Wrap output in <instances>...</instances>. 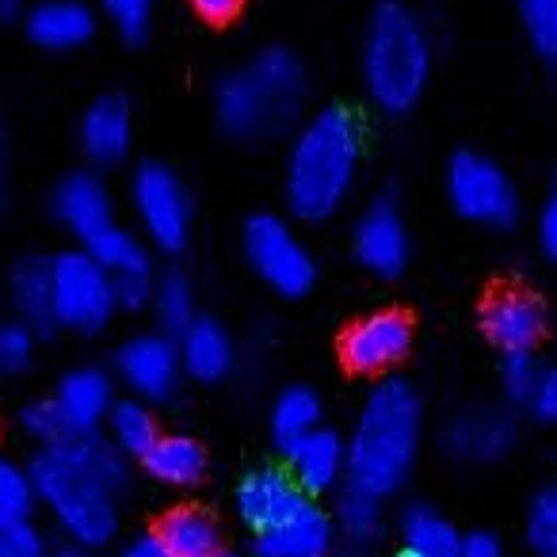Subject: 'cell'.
Masks as SVG:
<instances>
[{
    "mask_svg": "<svg viewBox=\"0 0 557 557\" xmlns=\"http://www.w3.org/2000/svg\"><path fill=\"white\" fill-rule=\"evenodd\" d=\"M412 321L401 310H379L359 318L348 333L341 336V359L351 374L379 379L401 367L412 351Z\"/></svg>",
    "mask_w": 557,
    "mask_h": 557,
    "instance_id": "cell-10",
    "label": "cell"
},
{
    "mask_svg": "<svg viewBox=\"0 0 557 557\" xmlns=\"http://www.w3.org/2000/svg\"><path fill=\"white\" fill-rule=\"evenodd\" d=\"M103 428H108L103 440L126 458H141L157 440H161V428H157L153 409H149L146 401H138V397H126V401L111 405Z\"/></svg>",
    "mask_w": 557,
    "mask_h": 557,
    "instance_id": "cell-27",
    "label": "cell"
},
{
    "mask_svg": "<svg viewBox=\"0 0 557 557\" xmlns=\"http://www.w3.org/2000/svg\"><path fill=\"white\" fill-rule=\"evenodd\" d=\"M363 123L351 108H325L298 126L283 169V199L298 222H329L356 191Z\"/></svg>",
    "mask_w": 557,
    "mask_h": 557,
    "instance_id": "cell-2",
    "label": "cell"
},
{
    "mask_svg": "<svg viewBox=\"0 0 557 557\" xmlns=\"http://www.w3.org/2000/svg\"><path fill=\"white\" fill-rule=\"evenodd\" d=\"M287 473L298 481L302 493H333L348 473V447L329 428H313L287 447Z\"/></svg>",
    "mask_w": 557,
    "mask_h": 557,
    "instance_id": "cell-19",
    "label": "cell"
},
{
    "mask_svg": "<svg viewBox=\"0 0 557 557\" xmlns=\"http://www.w3.org/2000/svg\"><path fill=\"white\" fill-rule=\"evenodd\" d=\"M481 329H485V336L504 356H511V351H534V344L546 333V310L527 290H500L481 310Z\"/></svg>",
    "mask_w": 557,
    "mask_h": 557,
    "instance_id": "cell-18",
    "label": "cell"
},
{
    "mask_svg": "<svg viewBox=\"0 0 557 557\" xmlns=\"http://www.w3.org/2000/svg\"><path fill=\"white\" fill-rule=\"evenodd\" d=\"M9 184V141H4V126H0V195Z\"/></svg>",
    "mask_w": 557,
    "mask_h": 557,
    "instance_id": "cell-46",
    "label": "cell"
},
{
    "mask_svg": "<svg viewBox=\"0 0 557 557\" xmlns=\"http://www.w3.org/2000/svg\"><path fill=\"white\" fill-rule=\"evenodd\" d=\"M447 195L450 207L473 225H488V230H508L519 218V191L511 176L485 153H462L450 157L447 164Z\"/></svg>",
    "mask_w": 557,
    "mask_h": 557,
    "instance_id": "cell-8",
    "label": "cell"
},
{
    "mask_svg": "<svg viewBox=\"0 0 557 557\" xmlns=\"http://www.w3.org/2000/svg\"><path fill=\"white\" fill-rule=\"evenodd\" d=\"M103 16L111 20L119 35L126 42H141L149 32V20H153V0H100Z\"/></svg>",
    "mask_w": 557,
    "mask_h": 557,
    "instance_id": "cell-38",
    "label": "cell"
},
{
    "mask_svg": "<svg viewBox=\"0 0 557 557\" xmlns=\"http://www.w3.org/2000/svg\"><path fill=\"white\" fill-rule=\"evenodd\" d=\"M534 379H539V359H534V351H511V356H504L500 386H504V394H508V401L523 405Z\"/></svg>",
    "mask_w": 557,
    "mask_h": 557,
    "instance_id": "cell-39",
    "label": "cell"
},
{
    "mask_svg": "<svg viewBox=\"0 0 557 557\" xmlns=\"http://www.w3.org/2000/svg\"><path fill=\"white\" fill-rule=\"evenodd\" d=\"M351 248H356V260L371 275H401L405 263H409V230H405V218L394 199H374L359 214L356 233H351Z\"/></svg>",
    "mask_w": 557,
    "mask_h": 557,
    "instance_id": "cell-13",
    "label": "cell"
},
{
    "mask_svg": "<svg viewBox=\"0 0 557 557\" xmlns=\"http://www.w3.org/2000/svg\"><path fill=\"white\" fill-rule=\"evenodd\" d=\"M138 462L157 485L169 488H191L207 478V450L191 435H161Z\"/></svg>",
    "mask_w": 557,
    "mask_h": 557,
    "instance_id": "cell-24",
    "label": "cell"
},
{
    "mask_svg": "<svg viewBox=\"0 0 557 557\" xmlns=\"http://www.w3.org/2000/svg\"><path fill=\"white\" fill-rule=\"evenodd\" d=\"M176 351L184 374H191L195 382H222L233 371V359H237L233 336L210 318H195L176 336Z\"/></svg>",
    "mask_w": 557,
    "mask_h": 557,
    "instance_id": "cell-22",
    "label": "cell"
},
{
    "mask_svg": "<svg viewBox=\"0 0 557 557\" xmlns=\"http://www.w3.org/2000/svg\"><path fill=\"white\" fill-rule=\"evenodd\" d=\"M131 207L146 240L161 252H180L191 237V195L169 164L146 161L131 176Z\"/></svg>",
    "mask_w": 557,
    "mask_h": 557,
    "instance_id": "cell-9",
    "label": "cell"
},
{
    "mask_svg": "<svg viewBox=\"0 0 557 557\" xmlns=\"http://www.w3.org/2000/svg\"><path fill=\"white\" fill-rule=\"evenodd\" d=\"M119 557H176L169 546H164L157 534H141V539H131L123 549H119Z\"/></svg>",
    "mask_w": 557,
    "mask_h": 557,
    "instance_id": "cell-43",
    "label": "cell"
},
{
    "mask_svg": "<svg viewBox=\"0 0 557 557\" xmlns=\"http://www.w3.org/2000/svg\"><path fill=\"white\" fill-rule=\"evenodd\" d=\"M333 527L348 542H356V546H371V542L382 534V500L348 481V485L336 493Z\"/></svg>",
    "mask_w": 557,
    "mask_h": 557,
    "instance_id": "cell-30",
    "label": "cell"
},
{
    "mask_svg": "<svg viewBox=\"0 0 557 557\" xmlns=\"http://www.w3.org/2000/svg\"><path fill=\"white\" fill-rule=\"evenodd\" d=\"M424 409L409 382L386 379L367 394L348 440V481L386 500L409 481L420 455Z\"/></svg>",
    "mask_w": 557,
    "mask_h": 557,
    "instance_id": "cell-4",
    "label": "cell"
},
{
    "mask_svg": "<svg viewBox=\"0 0 557 557\" xmlns=\"http://www.w3.org/2000/svg\"><path fill=\"white\" fill-rule=\"evenodd\" d=\"M245 245V260L256 275L263 278V287H271L283 298H302L318 283V263H313L306 240L298 230L278 214H252L240 233Z\"/></svg>",
    "mask_w": 557,
    "mask_h": 557,
    "instance_id": "cell-7",
    "label": "cell"
},
{
    "mask_svg": "<svg viewBox=\"0 0 557 557\" xmlns=\"http://www.w3.org/2000/svg\"><path fill=\"white\" fill-rule=\"evenodd\" d=\"M333 534H336L333 516L318 500H310L287 523L271 527L263 534H252V549L256 557H329Z\"/></svg>",
    "mask_w": 557,
    "mask_h": 557,
    "instance_id": "cell-21",
    "label": "cell"
},
{
    "mask_svg": "<svg viewBox=\"0 0 557 557\" xmlns=\"http://www.w3.org/2000/svg\"><path fill=\"white\" fill-rule=\"evenodd\" d=\"M85 248L92 252V260L100 263L111 278L138 275V271H153V260H149L141 237H138V233H131V230H123L119 222L108 225L103 233H96Z\"/></svg>",
    "mask_w": 557,
    "mask_h": 557,
    "instance_id": "cell-28",
    "label": "cell"
},
{
    "mask_svg": "<svg viewBox=\"0 0 557 557\" xmlns=\"http://www.w3.org/2000/svg\"><path fill=\"white\" fill-rule=\"evenodd\" d=\"M27 4L24 0H0V24H12V20H24Z\"/></svg>",
    "mask_w": 557,
    "mask_h": 557,
    "instance_id": "cell-45",
    "label": "cell"
},
{
    "mask_svg": "<svg viewBox=\"0 0 557 557\" xmlns=\"http://www.w3.org/2000/svg\"><path fill=\"white\" fill-rule=\"evenodd\" d=\"M16 428L24 432V440L39 443V447H50V443H58V440H65V435H70L50 397H32L27 405H20Z\"/></svg>",
    "mask_w": 557,
    "mask_h": 557,
    "instance_id": "cell-36",
    "label": "cell"
},
{
    "mask_svg": "<svg viewBox=\"0 0 557 557\" xmlns=\"http://www.w3.org/2000/svg\"><path fill=\"white\" fill-rule=\"evenodd\" d=\"M115 374L138 401H169L176 394L184 367L169 333H138L119 348Z\"/></svg>",
    "mask_w": 557,
    "mask_h": 557,
    "instance_id": "cell-11",
    "label": "cell"
},
{
    "mask_svg": "<svg viewBox=\"0 0 557 557\" xmlns=\"http://www.w3.org/2000/svg\"><path fill=\"white\" fill-rule=\"evenodd\" d=\"M458 557H504V546L493 534H470V539H462V554Z\"/></svg>",
    "mask_w": 557,
    "mask_h": 557,
    "instance_id": "cell-44",
    "label": "cell"
},
{
    "mask_svg": "<svg viewBox=\"0 0 557 557\" xmlns=\"http://www.w3.org/2000/svg\"><path fill=\"white\" fill-rule=\"evenodd\" d=\"M81 153L88 157L92 169H115L126 161L134 141V111L119 92H108L100 100L88 103L77 126Z\"/></svg>",
    "mask_w": 557,
    "mask_h": 557,
    "instance_id": "cell-17",
    "label": "cell"
},
{
    "mask_svg": "<svg viewBox=\"0 0 557 557\" xmlns=\"http://www.w3.org/2000/svg\"><path fill=\"white\" fill-rule=\"evenodd\" d=\"M39 333L20 318H0V379H20L32 371Z\"/></svg>",
    "mask_w": 557,
    "mask_h": 557,
    "instance_id": "cell-34",
    "label": "cell"
},
{
    "mask_svg": "<svg viewBox=\"0 0 557 557\" xmlns=\"http://www.w3.org/2000/svg\"><path fill=\"white\" fill-rule=\"evenodd\" d=\"M50 210H54V222L62 225L70 237H77L81 245H88L96 233L115 225L111 191L100 172H92V169L70 172V176L58 180L54 195H50Z\"/></svg>",
    "mask_w": 557,
    "mask_h": 557,
    "instance_id": "cell-12",
    "label": "cell"
},
{
    "mask_svg": "<svg viewBox=\"0 0 557 557\" xmlns=\"http://www.w3.org/2000/svg\"><path fill=\"white\" fill-rule=\"evenodd\" d=\"M516 9L534 54L557 62V0H516Z\"/></svg>",
    "mask_w": 557,
    "mask_h": 557,
    "instance_id": "cell-35",
    "label": "cell"
},
{
    "mask_svg": "<svg viewBox=\"0 0 557 557\" xmlns=\"http://www.w3.org/2000/svg\"><path fill=\"white\" fill-rule=\"evenodd\" d=\"M313 496L298 488V481L278 466H260L245 473L237 485V516L252 534H263L271 527L287 523L298 508H306Z\"/></svg>",
    "mask_w": 557,
    "mask_h": 557,
    "instance_id": "cell-14",
    "label": "cell"
},
{
    "mask_svg": "<svg viewBox=\"0 0 557 557\" xmlns=\"http://www.w3.org/2000/svg\"><path fill=\"white\" fill-rule=\"evenodd\" d=\"M443 443H447V455L455 462H470V466L500 462L516 447V420L500 405H478V409H466L450 420Z\"/></svg>",
    "mask_w": 557,
    "mask_h": 557,
    "instance_id": "cell-15",
    "label": "cell"
},
{
    "mask_svg": "<svg viewBox=\"0 0 557 557\" xmlns=\"http://www.w3.org/2000/svg\"><path fill=\"white\" fill-rule=\"evenodd\" d=\"M9 302L12 318L32 325L39 336L54 333V295H50V260L47 256H27L9 275Z\"/></svg>",
    "mask_w": 557,
    "mask_h": 557,
    "instance_id": "cell-23",
    "label": "cell"
},
{
    "mask_svg": "<svg viewBox=\"0 0 557 557\" xmlns=\"http://www.w3.org/2000/svg\"><path fill=\"white\" fill-rule=\"evenodd\" d=\"M359 70L367 96L379 111L405 115L417 108L432 77V35L424 20L401 0L374 4L359 50Z\"/></svg>",
    "mask_w": 557,
    "mask_h": 557,
    "instance_id": "cell-5",
    "label": "cell"
},
{
    "mask_svg": "<svg viewBox=\"0 0 557 557\" xmlns=\"http://www.w3.org/2000/svg\"><path fill=\"white\" fill-rule=\"evenodd\" d=\"M240 4H245V0H191V9L199 12L207 24H230L240 12Z\"/></svg>",
    "mask_w": 557,
    "mask_h": 557,
    "instance_id": "cell-42",
    "label": "cell"
},
{
    "mask_svg": "<svg viewBox=\"0 0 557 557\" xmlns=\"http://www.w3.org/2000/svg\"><path fill=\"white\" fill-rule=\"evenodd\" d=\"M539 245L557 263V187L546 195V202L539 210Z\"/></svg>",
    "mask_w": 557,
    "mask_h": 557,
    "instance_id": "cell-41",
    "label": "cell"
},
{
    "mask_svg": "<svg viewBox=\"0 0 557 557\" xmlns=\"http://www.w3.org/2000/svg\"><path fill=\"white\" fill-rule=\"evenodd\" d=\"M321 428V397L310 386H287L271 405V435L283 450L306 432Z\"/></svg>",
    "mask_w": 557,
    "mask_h": 557,
    "instance_id": "cell-29",
    "label": "cell"
},
{
    "mask_svg": "<svg viewBox=\"0 0 557 557\" xmlns=\"http://www.w3.org/2000/svg\"><path fill=\"white\" fill-rule=\"evenodd\" d=\"M153 534L176 557H214L222 549V531L202 508H172L169 516H161Z\"/></svg>",
    "mask_w": 557,
    "mask_h": 557,
    "instance_id": "cell-25",
    "label": "cell"
},
{
    "mask_svg": "<svg viewBox=\"0 0 557 557\" xmlns=\"http://www.w3.org/2000/svg\"><path fill=\"white\" fill-rule=\"evenodd\" d=\"M39 508L32 466L0 455V519H27Z\"/></svg>",
    "mask_w": 557,
    "mask_h": 557,
    "instance_id": "cell-32",
    "label": "cell"
},
{
    "mask_svg": "<svg viewBox=\"0 0 557 557\" xmlns=\"http://www.w3.org/2000/svg\"><path fill=\"white\" fill-rule=\"evenodd\" d=\"M73 557H100L96 549H81V554H73Z\"/></svg>",
    "mask_w": 557,
    "mask_h": 557,
    "instance_id": "cell-47",
    "label": "cell"
},
{
    "mask_svg": "<svg viewBox=\"0 0 557 557\" xmlns=\"http://www.w3.org/2000/svg\"><path fill=\"white\" fill-rule=\"evenodd\" d=\"M50 295H54V325L77 336H96L119 313L111 275L92 260L88 248H65L50 256Z\"/></svg>",
    "mask_w": 557,
    "mask_h": 557,
    "instance_id": "cell-6",
    "label": "cell"
},
{
    "mask_svg": "<svg viewBox=\"0 0 557 557\" xmlns=\"http://www.w3.org/2000/svg\"><path fill=\"white\" fill-rule=\"evenodd\" d=\"M50 401L70 435H96L115 405V379L103 367H73L58 379Z\"/></svg>",
    "mask_w": 557,
    "mask_h": 557,
    "instance_id": "cell-16",
    "label": "cell"
},
{
    "mask_svg": "<svg viewBox=\"0 0 557 557\" xmlns=\"http://www.w3.org/2000/svg\"><path fill=\"white\" fill-rule=\"evenodd\" d=\"M405 549L420 557H458L462 554V534L458 527L432 504H412L401 511Z\"/></svg>",
    "mask_w": 557,
    "mask_h": 557,
    "instance_id": "cell-26",
    "label": "cell"
},
{
    "mask_svg": "<svg viewBox=\"0 0 557 557\" xmlns=\"http://www.w3.org/2000/svg\"><path fill=\"white\" fill-rule=\"evenodd\" d=\"M527 546L531 557H557V481L542 485L527 508Z\"/></svg>",
    "mask_w": 557,
    "mask_h": 557,
    "instance_id": "cell-33",
    "label": "cell"
},
{
    "mask_svg": "<svg viewBox=\"0 0 557 557\" xmlns=\"http://www.w3.org/2000/svg\"><path fill=\"white\" fill-rule=\"evenodd\" d=\"M523 409L539 424H557V367H539V379H534Z\"/></svg>",
    "mask_w": 557,
    "mask_h": 557,
    "instance_id": "cell-40",
    "label": "cell"
},
{
    "mask_svg": "<svg viewBox=\"0 0 557 557\" xmlns=\"http://www.w3.org/2000/svg\"><path fill=\"white\" fill-rule=\"evenodd\" d=\"M27 39L50 54H70L92 42L96 35V12L85 0H39L24 16Z\"/></svg>",
    "mask_w": 557,
    "mask_h": 557,
    "instance_id": "cell-20",
    "label": "cell"
},
{
    "mask_svg": "<svg viewBox=\"0 0 557 557\" xmlns=\"http://www.w3.org/2000/svg\"><path fill=\"white\" fill-rule=\"evenodd\" d=\"M394 557H420V554H412V549H401V554H394Z\"/></svg>",
    "mask_w": 557,
    "mask_h": 557,
    "instance_id": "cell-48",
    "label": "cell"
},
{
    "mask_svg": "<svg viewBox=\"0 0 557 557\" xmlns=\"http://www.w3.org/2000/svg\"><path fill=\"white\" fill-rule=\"evenodd\" d=\"M214 557H237V554H230V549H218V554Z\"/></svg>",
    "mask_w": 557,
    "mask_h": 557,
    "instance_id": "cell-49",
    "label": "cell"
},
{
    "mask_svg": "<svg viewBox=\"0 0 557 557\" xmlns=\"http://www.w3.org/2000/svg\"><path fill=\"white\" fill-rule=\"evenodd\" d=\"M310 77L295 50L268 47L225 73L214 88V119L230 138L263 141L298 123Z\"/></svg>",
    "mask_w": 557,
    "mask_h": 557,
    "instance_id": "cell-3",
    "label": "cell"
},
{
    "mask_svg": "<svg viewBox=\"0 0 557 557\" xmlns=\"http://www.w3.org/2000/svg\"><path fill=\"white\" fill-rule=\"evenodd\" d=\"M149 306H153L161 329L172 336H180L195 318H199V313H195V290L180 271H164V275H157Z\"/></svg>",
    "mask_w": 557,
    "mask_h": 557,
    "instance_id": "cell-31",
    "label": "cell"
},
{
    "mask_svg": "<svg viewBox=\"0 0 557 557\" xmlns=\"http://www.w3.org/2000/svg\"><path fill=\"white\" fill-rule=\"evenodd\" d=\"M0 557H50L47 531L27 519H0Z\"/></svg>",
    "mask_w": 557,
    "mask_h": 557,
    "instance_id": "cell-37",
    "label": "cell"
},
{
    "mask_svg": "<svg viewBox=\"0 0 557 557\" xmlns=\"http://www.w3.org/2000/svg\"><path fill=\"white\" fill-rule=\"evenodd\" d=\"M35 496L77 549H103L119 534V500L131 485V458L100 432L65 435L35 450Z\"/></svg>",
    "mask_w": 557,
    "mask_h": 557,
    "instance_id": "cell-1",
    "label": "cell"
}]
</instances>
